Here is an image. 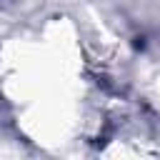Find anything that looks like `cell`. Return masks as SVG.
<instances>
[]
</instances>
